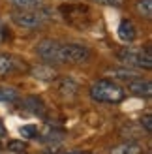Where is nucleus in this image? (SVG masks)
Segmentation results:
<instances>
[{
  "mask_svg": "<svg viewBox=\"0 0 152 154\" xmlns=\"http://www.w3.org/2000/svg\"><path fill=\"white\" fill-rule=\"evenodd\" d=\"M141 145L135 141H126L122 145H117L115 149L111 150V154H141Z\"/></svg>",
  "mask_w": 152,
  "mask_h": 154,
  "instance_id": "6e6552de",
  "label": "nucleus"
},
{
  "mask_svg": "<svg viewBox=\"0 0 152 154\" xmlns=\"http://www.w3.org/2000/svg\"><path fill=\"white\" fill-rule=\"evenodd\" d=\"M11 68H13V60L8 57V55H2V53H0V75L10 73Z\"/></svg>",
  "mask_w": 152,
  "mask_h": 154,
  "instance_id": "ddd939ff",
  "label": "nucleus"
},
{
  "mask_svg": "<svg viewBox=\"0 0 152 154\" xmlns=\"http://www.w3.org/2000/svg\"><path fill=\"white\" fill-rule=\"evenodd\" d=\"M19 98V92L11 88V87H0V102H6V103H11V102H17Z\"/></svg>",
  "mask_w": 152,
  "mask_h": 154,
  "instance_id": "9d476101",
  "label": "nucleus"
},
{
  "mask_svg": "<svg viewBox=\"0 0 152 154\" xmlns=\"http://www.w3.org/2000/svg\"><path fill=\"white\" fill-rule=\"evenodd\" d=\"M90 98L100 103H118L124 98V90L111 79H98L90 87Z\"/></svg>",
  "mask_w": 152,
  "mask_h": 154,
  "instance_id": "f257e3e1",
  "label": "nucleus"
},
{
  "mask_svg": "<svg viewBox=\"0 0 152 154\" xmlns=\"http://www.w3.org/2000/svg\"><path fill=\"white\" fill-rule=\"evenodd\" d=\"M19 134H21L23 137H26V139H34V137L38 135V130H36V126L26 124V126H21V128H19Z\"/></svg>",
  "mask_w": 152,
  "mask_h": 154,
  "instance_id": "2eb2a0df",
  "label": "nucleus"
},
{
  "mask_svg": "<svg viewBox=\"0 0 152 154\" xmlns=\"http://www.w3.org/2000/svg\"><path fill=\"white\" fill-rule=\"evenodd\" d=\"M137 11L143 15V17L150 19V15H152V0H137Z\"/></svg>",
  "mask_w": 152,
  "mask_h": 154,
  "instance_id": "f8f14e48",
  "label": "nucleus"
},
{
  "mask_svg": "<svg viewBox=\"0 0 152 154\" xmlns=\"http://www.w3.org/2000/svg\"><path fill=\"white\" fill-rule=\"evenodd\" d=\"M32 75L36 79H43V81H49V79H55L56 77V72L49 66H38L32 70Z\"/></svg>",
  "mask_w": 152,
  "mask_h": 154,
  "instance_id": "1a4fd4ad",
  "label": "nucleus"
},
{
  "mask_svg": "<svg viewBox=\"0 0 152 154\" xmlns=\"http://www.w3.org/2000/svg\"><path fill=\"white\" fill-rule=\"evenodd\" d=\"M141 126L143 128H145V132H152V117H150V115H145V117H143L141 119Z\"/></svg>",
  "mask_w": 152,
  "mask_h": 154,
  "instance_id": "a211bd4d",
  "label": "nucleus"
},
{
  "mask_svg": "<svg viewBox=\"0 0 152 154\" xmlns=\"http://www.w3.org/2000/svg\"><path fill=\"white\" fill-rule=\"evenodd\" d=\"M11 21L17 26L32 30V28H38V26L43 25L45 15H41L40 11H36V10H19V11L11 13Z\"/></svg>",
  "mask_w": 152,
  "mask_h": 154,
  "instance_id": "20e7f679",
  "label": "nucleus"
},
{
  "mask_svg": "<svg viewBox=\"0 0 152 154\" xmlns=\"http://www.w3.org/2000/svg\"><path fill=\"white\" fill-rule=\"evenodd\" d=\"M90 49L81 43H60L58 45V62L62 64H81L90 58Z\"/></svg>",
  "mask_w": 152,
  "mask_h": 154,
  "instance_id": "f03ea898",
  "label": "nucleus"
},
{
  "mask_svg": "<svg viewBox=\"0 0 152 154\" xmlns=\"http://www.w3.org/2000/svg\"><path fill=\"white\" fill-rule=\"evenodd\" d=\"M117 34H118V38L124 43H132L135 38H137V28H135V25H133L130 19H124V21H120Z\"/></svg>",
  "mask_w": 152,
  "mask_h": 154,
  "instance_id": "423d86ee",
  "label": "nucleus"
},
{
  "mask_svg": "<svg viewBox=\"0 0 152 154\" xmlns=\"http://www.w3.org/2000/svg\"><path fill=\"white\" fill-rule=\"evenodd\" d=\"M58 90H62L64 94H68V92L71 94V92H75V90H77V85H75L71 79H66V77H64V79L60 81V85H58Z\"/></svg>",
  "mask_w": 152,
  "mask_h": 154,
  "instance_id": "4468645a",
  "label": "nucleus"
},
{
  "mask_svg": "<svg viewBox=\"0 0 152 154\" xmlns=\"http://www.w3.org/2000/svg\"><path fill=\"white\" fill-rule=\"evenodd\" d=\"M113 73H115V77H118V79H124V81L135 79V73H133L132 70H113Z\"/></svg>",
  "mask_w": 152,
  "mask_h": 154,
  "instance_id": "f3484780",
  "label": "nucleus"
},
{
  "mask_svg": "<svg viewBox=\"0 0 152 154\" xmlns=\"http://www.w3.org/2000/svg\"><path fill=\"white\" fill-rule=\"evenodd\" d=\"M6 149L10 150V152H23V150H26V145L23 143V141H17V139H13V141H8Z\"/></svg>",
  "mask_w": 152,
  "mask_h": 154,
  "instance_id": "dca6fc26",
  "label": "nucleus"
},
{
  "mask_svg": "<svg viewBox=\"0 0 152 154\" xmlns=\"http://www.w3.org/2000/svg\"><path fill=\"white\" fill-rule=\"evenodd\" d=\"M6 36H8V32H6L4 25H2V23H0V42H4V40H6Z\"/></svg>",
  "mask_w": 152,
  "mask_h": 154,
  "instance_id": "aec40b11",
  "label": "nucleus"
},
{
  "mask_svg": "<svg viewBox=\"0 0 152 154\" xmlns=\"http://www.w3.org/2000/svg\"><path fill=\"white\" fill-rule=\"evenodd\" d=\"M94 2H98V4H103V6H122L124 4V0H94Z\"/></svg>",
  "mask_w": 152,
  "mask_h": 154,
  "instance_id": "6ab92c4d",
  "label": "nucleus"
},
{
  "mask_svg": "<svg viewBox=\"0 0 152 154\" xmlns=\"http://www.w3.org/2000/svg\"><path fill=\"white\" fill-rule=\"evenodd\" d=\"M58 42L55 40H43L38 43V55H40L43 60H47V62H58Z\"/></svg>",
  "mask_w": 152,
  "mask_h": 154,
  "instance_id": "39448f33",
  "label": "nucleus"
},
{
  "mask_svg": "<svg viewBox=\"0 0 152 154\" xmlns=\"http://www.w3.org/2000/svg\"><path fill=\"white\" fill-rule=\"evenodd\" d=\"M73 154H88V152H73Z\"/></svg>",
  "mask_w": 152,
  "mask_h": 154,
  "instance_id": "4be33fe9",
  "label": "nucleus"
},
{
  "mask_svg": "<svg viewBox=\"0 0 152 154\" xmlns=\"http://www.w3.org/2000/svg\"><path fill=\"white\" fill-rule=\"evenodd\" d=\"M10 4L19 10H38L41 6V0H10Z\"/></svg>",
  "mask_w": 152,
  "mask_h": 154,
  "instance_id": "9b49d317",
  "label": "nucleus"
},
{
  "mask_svg": "<svg viewBox=\"0 0 152 154\" xmlns=\"http://www.w3.org/2000/svg\"><path fill=\"white\" fill-rule=\"evenodd\" d=\"M118 58L128 66H137V68H148L152 66V57L148 49H122L118 51Z\"/></svg>",
  "mask_w": 152,
  "mask_h": 154,
  "instance_id": "7ed1b4c3",
  "label": "nucleus"
},
{
  "mask_svg": "<svg viewBox=\"0 0 152 154\" xmlns=\"http://www.w3.org/2000/svg\"><path fill=\"white\" fill-rule=\"evenodd\" d=\"M6 135V128H4V124H2V120H0V139Z\"/></svg>",
  "mask_w": 152,
  "mask_h": 154,
  "instance_id": "412c9836",
  "label": "nucleus"
},
{
  "mask_svg": "<svg viewBox=\"0 0 152 154\" xmlns=\"http://www.w3.org/2000/svg\"><path fill=\"white\" fill-rule=\"evenodd\" d=\"M128 90L132 92L133 96H141V98H147L152 94V85L150 81H143V79H132L128 83Z\"/></svg>",
  "mask_w": 152,
  "mask_h": 154,
  "instance_id": "0eeeda50",
  "label": "nucleus"
}]
</instances>
